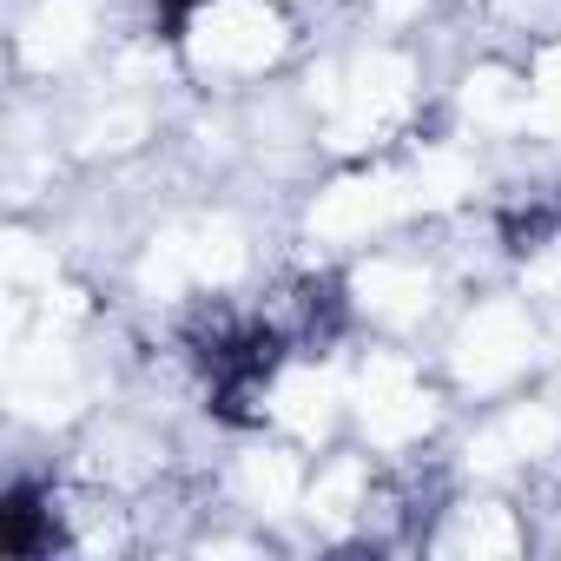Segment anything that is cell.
Wrapping results in <instances>:
<instances>
[{
	"label": "cell",
	"instance_id": "cell-2",
	"mask_svg": "<svg viewBox=\"0 0 561 561\" xmlns=\"http://www.w3.org/2000/svg\"><path fill=\"white\" fill-rule=\"evenodd\" d=\"M152 8H159V27H165V41H179V34H185V21L205 8V0H152Z\"/></svg>",
	"mask_w": 561,
	"mask_h": 561
},
{
	"label": "cell",
	"instance_id": "cell-1",
	"mask_svg": "<svg viewBox=\"0 0 561 561\" xmlns=\"http://www.w3.org/2000/svg\"><path fill=\"white\" fill-rule=\"evenodd\" d=\"M60 528H54V502L41 482H14L8 495H0V554H14V561H41L54 554Z\"/></svg>",
	"mask_w": 561,
	"mask_h": 561
}]
</instances>
